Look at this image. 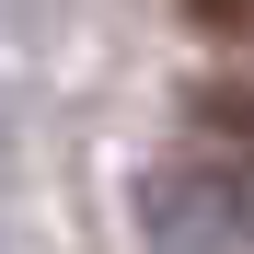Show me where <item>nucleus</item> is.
Listing matches in <instances>:
<instances>
[{"label":"nucleus","mask_w":254,"mask_h":254,"mask_svg":"<svg viewBox=\"0 0 254 254\" xmlns=\"http://www.w3.org/2000/svg\"><path fill=\"white\" fill-rule=\"evenodd\" d=\"M185 12H196L208 35H254V0H185Z\"/></svg>","instance_id":"1"}]
</instances>
